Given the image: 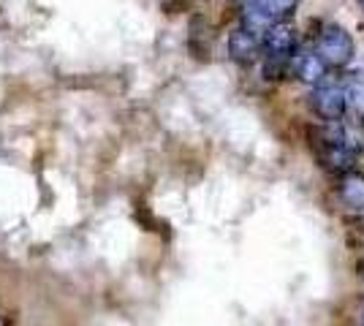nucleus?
Here are the masks:
<instances>
[{
  "mask_svg": "<svg viewBox=\"0 0 364 326\" xmlns=\"http://www.w3.org/2000/svg\"><path fill=\"white\" fill-rule=\"evenodd\" d=\"M261 52H264V47H261V33L250 31L245 25H240L237 31H231V36H228V58L234 63L250 65V63L258 60Z\"/></svg>",
  "mask_w": 364,
  "mask_h": 326,
  "instance_id": "4",
  "label": "nucleus"
},
{
  "mask_svg": "<svg viewBox=\"0 0 364 326\" xmlns=\"http://www.w3.org/2000/svg\"><path fill=\"white\" fill-rule=\"evenodd\" d=\"M359 3H362V6H364V0H359Z\"/></svg>",
  "mask_w": 364,
  "mask_h": 326,
  "instance_id": "10",
  "label": "nucleus"
},
{
  "mask_svg": "<svg viewBox=\"0 0 364 326\" xmlns=\"http://www.w3.org/2000/svg\"><path fill=\"white\" fill-rule=\"evenodd\" d=\"M247 3H250V0H247Z\"/></svg>",
  "mask_w": 364,
  "mask_h": 326,
  "instance_id": "11",
  "label": "nucleus"
},
{
  "mask_svg": "<svg viewBox=\"0 0 364 326\" xmlns=\"http://www.w3.org/2000/svg\"><path fill=\"white\" fill-rule=\"evenodd\" d=\"M261 47L267 63H291V58L296 55V31L289 22H274L261 36Z\"/></svg>",
  "mask_w": 364,
  "mask_h": 326,
  "instance_id": "2",
  "label": "nucleus"
},
{
  "mask_svg": "<svg viewBox=\"0 0 364 326\" xmlns=\"http://www.w3.org/2000/svg\"><path fill=\"white\" fill-rule=\"evenodd\" d=\"M326 71H329V65L321 60L318 52H299V55L291 58V74H294V79H299V82L310 85V87L323 85Z\"/></svg>",
  "mask_w": 364,
  "mask_h": 326,
  "instance_id": "5",
  "label": "nucleus"
},
{
  "mask_svg": "<svg viewBox=\"0 0 364 326\" xmlns=\"http://www.w3.org/2000/svg\"><path fill=\"white\" fill-rule=\"evenodd\" d=\"M346 95H348V104L353 107L356 117L364 120V71H353L346 79Z\"/></svg>",
  "mask_w": 364,
  "mask_h": 326,
  "instance_id": "8",
  "label": "nucleus"
},
{
  "mask_svg": "<svg viewBox=\"0 0 364 326\" xmlns=\"http://www.w3.org/2000/svg\"><path fill=\"white\" fill-rule=\"evenodd\" d=\"M359 272H362V275H364V261H362V264H359Z\"/></svg>",
  "mask_w": 364,
  "mask_h": 326,
  "instance_id": "9",
  "label": "nucleus"
},
{
  "mask_svg": "<svg viewBox=\"0 0 364 326\" xmlns=\"http://www.w3.org/2000/svg\"><path fill=\"white\" fill-rule=\"evenodd\" d=\"M310 107L318 114L323 123H343L346 109H348V95L346 87H334V85H318L310 93Z\"/></svg>",
  "mask_w": 364,
  "mask_h": 326,
  "instance_id": "3",
  "label": "nucleus"
},
{
  "mask_svg": "<svg viewBox=\"0 0 364 326\" xmlns=\"http://www.w3.org/2000/svg\"><path fill=\"white\" fill-rule=\"evenodd\" d=\"M340 199L350 210H364V174H346L340 180Z\"/></svg>",
  "mask_w": 364,
  "mask_h": 326,
  "instance_id": "7",
  "label": "nucleus"
},
{
  "mask_svg": "<svg viewBox=\"0 0 364 326\" xmlns=\"http://www.w3.org/2000/svg\"><path fill=\"white\" fill-rule=\"evenodd\" d=\"M302 0H250L247 6L256 11L267 25H274V22H289L291 16L296 14Z\"/></svg>",
  "mask_w": 364,
  "mask_h": 326,
  "instance_id": "6",
  "label": "nucleus"
},
{
  "mask_svg": "<svg viewBox=\"0 0 364 326\" xmlns=\"http://www.w3.org/2000/svg\"><path fill=\"white\" fill-rule=\"evenodd\" d=\"M316 52L321 55V60L326 63L329 68H346L353 60V38L343 25H323L316 41Z\"/></svg>",
  "mask_w": 364,
  "mask_h": 326,
  "instance_id": "1",
  "label": "nucleus"
}]
</instances>
